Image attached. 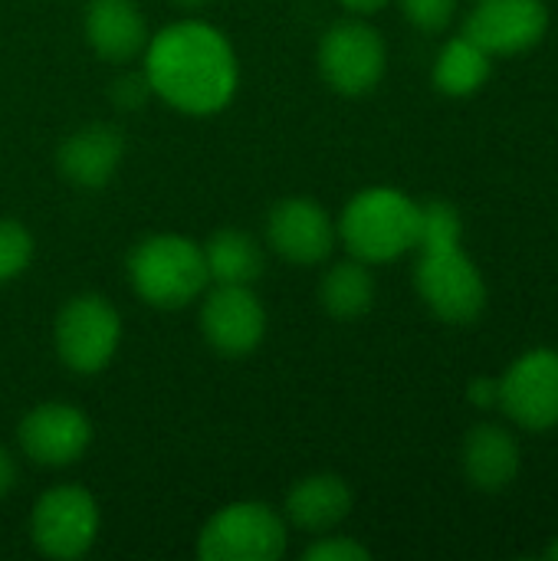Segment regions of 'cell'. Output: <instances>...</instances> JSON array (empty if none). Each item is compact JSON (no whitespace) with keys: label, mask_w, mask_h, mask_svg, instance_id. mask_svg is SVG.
Instances as JSON below:
<instances>
[{"label":"cell","mask_w":558,"mask_h":561,"mask_svg":"<svg viewBox=\"0 0 558 561\" xmlns=\"http://www.w3.org/2000/svg\"><path fill=\"white\" fill-rule=\"evenodd\" d=\"M151 92L187 115H214L237 92V56L230 39L201 20L164 26L145 46Z\"/></svg>","instance_id":"1"},{"label":"cell","mask_w":558,"mask_h":561,"mask_svg":"<svg viewBox=\"0 0 558 561\" xmlns=\"http://www.w3.org/2000/svg\"><path fill=\"white\" fill-rule=\"evenodd\" d=\"M286 552V519L266 503H234L207 519L197 539L204 561H276Z\"/></svg>","instance_id":"4"},{"label":"cell","mask_w":558,"mask_h":561,"mask_svg":"<svg viewBox=\"0 0 558 561\" xmlns=\"http://www.w3.org/2000/svg\"><path fill=\"white\" fill-rule=\"evenodd\" d=\"M16 437H20L23 454L33 463L69 467L89 450L92 424L79 408L62 404V401H46L20 421Z\"/></svg>","instance_id":"11"},{"label":"cell","mask_w":558,"mask_h":561,"mask_svg":"<svg viewBox=\"0 0 558 561\" xmlns=\"http://www.w3.org/2000/svg\"><path fill=\"white\" fill-rule=\"evenodd\" d=\"M490 79V53L470 36L451 39L434 62V85L444 95H474Z\"/></svg>","instance_id":"19"},{"label":"cell","mask_w":558,"mask_h":561,"mask_svg":"<svg viewBox=\"0 0 558 561\" xmlns=\"http://www.w3.org/2000/svg\"><path fill=\"white\" fill-rule=\"evenodd\" d=\"M470 401L477 404V408H493V404H500V381H490V378H477L474 385H470Z\"/></svg>","instance_id":"26"},{"label":"cell","mask_w":558,"mask_h":561,"mask_svg":"<svg viewBox=\"0 0 558 561\" xmlns=\"http://www.w3.org/2000/svg\"><path fill=\"white\" fill-rule=\"evenodd\" d=\"M33 260V237L23 224L0 217V283L16 279Z\"/></svg>","instance_id":"22"},{"label":"cell","mask_w":558,"mask_h":561,"mask_svg":"<svg viewBox=\"0 0 558 561\" xmlns=\"http://www.w3.org/2000/svg\"><path fill=\"white\" fill-rule=\"evenodd\" d=\"M151 95V82L145 72H125L112 82V99L122 108H138Z\"/></svg>","instance_id":"25"},{"label":"cell","mask_w":558,"mask_h":561,"mask_svg":"<svg viewBox=\"0 0 558 561\" xmlns=\"http://www.w3.org/2000/svg\"><path fill=\"white\" fill-rule=\"evenodd\" d=\"M319 299L329 316L335 319H358L375 302V279L365 263H339L326 273L319 286Z\"/></svg>","instance_id":"20"},{"label":"cell","mask_w":558,"mask_h":561,"mask_svg":"<svg viewBox=\"0 0 558 561\" xmlns=\"http://www.w3.org/2000/svg\"><path fill=\"white\" fill-rule=\"evenodd\" d=\"M270 247L299 266H312L326 260L335 247V224L332 217L309 197H286L270 210L266 220Z\"/></svg>","instance_id":"13"},{"label":"cell","mask_w":558,"mask_h":561,"mask_svg":"<svg viewBox=\"0 0 558 561\" xmlns=\"http://www.w3.org/2000/svg\"><path fill=\"white\" fill-rule=\"evenodd\" d=\"M414 247L421 253H437V250H454L460 247V214L457 207L444 201L418 204V237Z\"/></svg>","instance_id":"21"},{"label":"cell","mask_w":558,"mask_h":561,"mask_svg":"<svg viewBox=\"0 0 558 561\" xmlns=\"http://www.w3.org/2000/svg\"><path fill=\"white\" fill-rule=\"evenodd\" d=\"M549 10L543 0H477L467 16V33L480 49L523 53L543 39Z\"/></svg>","instance_id":"12"},{"label":"cell","mask_w":558,"mask_h":561,"mask_svg":"<svg viewBox=\"0 0 558 561\" xmlns=\"http://www.w3.org/2000/svg\"><path fill=\"white\" fill-rule=\"evenodd\" d=\"M414 283L428 309L454 325L474 322L487 306V283L480 270L460 253V247L421 253Z\"/></svg>","instance_id":"7"},{"label":"cell","mask_w":558,"mask_h":561,"mask_svg":"<svg viewBox=\"0 0 558 561\" xmlns=\"http://www.w3.org/2000/svg\"><path fill=\"white\" fill-rule=\"evenodd\" d=\"M368 559V549L352 542V539H319L306 549V561H365Z\"/></svg>","instance_id":"24"},{"label":"cell","mask_w":558,"mask_h":561,"mask_svg":"<svg viewBox=\"0 0 558 561\" xmlns=\"http://www.w3.org/2000/svg\"><path fill=\"white\" fill-rule=\"evenodd\" d=\"M201 332L217 355L243 358L266 335V312L250 286H217L201 309Z\"/></svg>","instance_id":"10"},{"label":"cell","mask_w":558,"mask_h":561,"mask_svg":"<svg viewBox=\"0 0 558 561\" xmlns=\"http://www.w3.org/2000/svg\"><path fill=\"white\" fill-rule=\"evenodd\" d=\"M401 10L418 30H444L457 10V0H401Z\"/></svg>","instance_id":"23"},{"label":"cell","mask_w":558,"mask_h":561,"mask_svg":"<svg viewBox=\"0 0 558 561\" xmlns=\"http://www.w3.org/2000/svg\"><path fill=\"white\" fill-rule=\"evenodd\" d=\"M56 352L79 375L102 371L122 342V319L102 296H72L56 316Z\"/></svg>","instance_id":"5"},{"label":"cell","mask_w":558,"mask_h":561,"mask_svg":"<svg viewBox=\"0 0 558 561\" xmlns=\"http://www.w3.org/2000/svg\"><path fill=\"white\" fill-rule=\"evenodd\" d=\"M16 483V467H13V457L0 447V500L13 490Z\"/></svg>","instance_id":"27"},{"label":"cell","mask_w":558,"mask_h":561,"mask_svg":"<svg viewBox=\"0 0 558 561\" xmlns=\"http://www.w3.org/2000/svg\"><path fill=\"white\" fill-rule=\"evenodd\" d=\"M546 556H549V559H558V542H553V546H549V552H546Z\"/></svg>","instance_id":"30"},{"label":"cell","mask_w":558,"mask_h":561,"mask_svg":"<svg viewBox=\"0 0 558 561\" xmlns=\"http://www.w3.org/2000/svg\"><path fill=\"white\" fill-rule=\"evenodd\" d=\"M339 3H342L345 10H352V13H362V16H365V13H375V10H382L388 0H339Z\"/></svg>","instance_id":"28"},{"label":"cell","mask_w":558,"mask_h":561,"mask_svg":"<svg viewBox=\"0 0 558 561\" xmlns=\"http://www.w3.org/2000/svg\"><path fill=\"white\" fill-rule=\"evenodd\" d=\"M319 69L342 95H365L385 76V43L362 20H342L319 43Z\"/></svg>","instance_id":"8"},{"label":"cell","mask_w":558,"mask_h":561,"mask_svg":"<svg viewBox=\"0 0 558 561\" xmlns=\"http://www.w3.org/2000/svg\"><path fill=\"white\" fill-rule=\"evenodd\" d=\"M204 263L217 286H253L263 273V250L250 233L227 227L204 243Z\"/></svg>","instance_id":"18"},{"label":"cell","mask_w":558,"mask_h":561,"mask_svg":"<svg viewBox=\"0 0 558 561\" xmlns=\"http://www.w3.org/2000/svg\"><path fill=\"white\" fill-rule=\"evenodd\" d=\"M335 233L362 263L398 260L414 247L418 204L395 187H368L345 204Z\"/></svg>","instance_id":"3"},{"label":"cell","mask_w":558,"mask_h":561,"mask_svg":"<svg viewBox=\"0 0 558 561\" xmlns=\"http://www.w3.org/2000/svg\"><path fill=\"white\" fill-rule=\"evenodd\" d=\"M352 513V490L342 477L316 473L299 480L286 496V519L306 533H329Z\"/></svg>","instance_id":"16"},{"label":"cell","mask_w":558,"mask_h":561,"mask_svg":"<svg viewBox=\"0 0 558 561\" xmlns=\"http://www.w3.org/2000/svg\"><path fill=\"white\" fill-rule=\"evenodd\" d=\"M171 3H178V7H184V10H194V7H201V3H207V0H171Z\"/></svg>","instance_id":"29"},{"label":"cell","mask_w":558,"mask_h":561,"mask_svg":"<svg viewBox=\"0 0 558 561\" xmlns=\"http://www.w3.org/2000/svg\"><path fill=\"white\" fill-rule=\"evenodd\" d=\"M125 154V138L115 125H86L59 145V171L76 187H102L112 181Z\"/></svg>","instance_id":"15"},{"label":"cell","mask_w":558,"mask_h":561,"mask_svg":"<svg viewBox=\"0 0 558 561\" xmlns=\"http://www.w3.org/2000/svg\"><path fill=\"white\" fill-rule=\"evenodd\" d=\"M30 536L49 559H79L99 536V506L82 486H53L33 506Z\"/></svg>","instance_id":"6"},{"label":"cell","mask_w":558,"mask_h":561,"mask_svg":"<svg viewBox=\"0 0 558 561\" xmlns=\"http://www.w3.org/2000/svg\"><path fill=\"white\" fill-rule=\"evenodd\" d=\"M128 279H132V289L148 306L181 309L194 302L210 283L204 247L178 233H155L132 250Z\"/></svg>","instance_id":"2"},{"label":"cell","mask_w":558,"mask_h":561,"mask_svg":"<svg viewBox=\"0 0 558 561\" xmlns=\"http://www.w3.org/2000/svg\"><path fill=\"white\" fill-rule=\"evenodd\" d=\"M464 470L477 490L497 493L510 486L513 477L520 473V447L513 434L493 424L474 427L464 444Z\"/></svg>","instance_id":"17"},{"label":"cell","mask_w":558,"mask_h":561,"mask_svg":"<svg viewBox=\"0 0 558 561\" xmlns=\"http://www.w3.org/2000/svg\"><path fill=\"white\" fill-rule=\"evenodd\" d=\"M82 30L89 46L109 62L135 59L151 39L135 0H89Z\"/></svg>","instance_id":"14"},{"label":"cell","mask_w":558,"mask_h":561,"mask_svg":"<svg viewBox=\"0 0 558 561\" xmlns=\"http://www.w3.org/2000/svg\"><path fill=\"white\" fill-rule=\"evenodd\" d=\"M500 408L526 431L558 424V352L536 348L500 378Z\"/></svg>","instance_id":"9"}]
</instances>
